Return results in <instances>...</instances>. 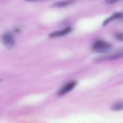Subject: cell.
Here are the masks:
<instances>
[{
  "label": "cell",
  "instance_id": "6da1fadb",
  "mask_svg": "<svg viewBox=\"0 0 123 123\" xmlns=\"http://www.w3.org/2000/svg\"><path fill=\"white\" fill-rule=\"evenodd\" d=\"M112 48L111 44L103 41L96 42L92 46L93 50L98 53H104L109 51Z\"/></svg>",
  "mask_w": 123,
  "mask_h": 123
},
{
  "label": "cell",
  "instance_id": "7a4b0ae2",
  "mask_svg": "<svg viewBox=\"0 0 123 123\" xmlns=\"http://www.w3.org/2000/svg\"><path fill=\"white\" fill-rule=\"evenodd\" d=\"M2 41L5 46L8 49H11L14 46L15 40L13 37L10 34H6L3 36Z\"/></svg>",
  "mask_w": 123,
  "mask_h": 123
},
{
  "label": "cell",
  "instance_id": "3957f363",
  "mask_svg": "<svg viewBox=\"0 0 123 123\" xmlns=\"http://www.w3.org/2000/svg\"><path fill=\"white\" fill-rule=\"evenodd\" d=\"M77 83V82L75 81H72L69 83L60 90L57 95L59 96H62L65 95L72 90L76 86Z\"/></svg>",
  "mask_w": 123,
  "mask_h": 123
},
{
  "label": "cell",
  "instance_id": "277c9868",
  "mask_svg": "<svg viewBox=\"0 0 123 123\" xmlns=\"http://www.w3.org/2000/svg\"><path fill=\"white\" fill-rule=\"evenodd\" d=\"M72 29L68 28L64 30L54 31L49 34V37L51 38H55L56 37L62 36L69 33L72 31Z\"/></svg>",
  "mask_w": 123,
  "mask_h": 123
},
{
  "label": "cell",
  "instance_id": "5b68a950",
  "mask_svg": "<svg viewBox=\"0 0 123 123\" xmlns=\"http://www.w3.org/2000/svg\"><path fill=\"white\" fill-rule=\"evenodd\" d=\"M74 0H68L55 3L51 6L53 8H60L70 5L74 3Z\"/></svg>",
  "mask_w": 123,
  "mask_h": 123
},
{
  "label": "cell",
  "instance_id": "8992f818",
  "mask_svg": "<svg viewBox=\"0 0 123 123\" xmlns=\"http://www.w3.org/2000/svg\"><path fill=\"white\" fill-rule=\"evenodd\" d=\"M122 16H123V14L122 13L117 12L114 13L111 16L104 20L103 23V25L105 26L113 20L117 18H121L122 17Z\"/></svg>",
  "mask_w": 123,
  "mask_h": 123
},
{
  "label": "cell",
  "instance_id": "52a82bcc",
  "mask_svg": "<svg viewBox=\"0 0 123 123\" xmlns=\"http://www.w3.org/2000/svg\"><path fill=\"white\" fill-rule=\"evenodd\" d=\"M123 103L122 102H118L114 104L111 107L112 111H121L123 109Z\"/></svg>",
  "mask_w": 123,
  "mask_h": 123
},
{
  "label": "cell",
  "instance_id": "ba28073f",
  "mask_svg": "<svg viewBox=\"0 0 123 123\" xmlns=\"http://www.w3.org/2000/svg\"><path fill=\"white\" fill-rule=\"evenodd\" d=\"M123 56V53L122 52H120V53H118L117 54H115L112 55L111 56H109L108 59H109L111 60H115L117 59H119L121 58Z\"/></svg>",
  "mask_w": 123,
  "mask_h": 123
},
{
  "label": "cell",
  "instance_id": "9c48e42d",
  "mask_svg": "<svg viewBox=\"0 0 123 123\" xmlns=\"http://www.w3.org/2000/svg\"><path fill=\"white\" fill-rule=\"evenodd\" d=\"M119 0H106V3L108 4H111L116 2Z\"/></svg>",
  "mask_w": 123,
  "mask_h": 123
},
{
  "label": "cell",
  "instance_id": "30bf717a",
  "mask_svg": "<svg viewBox=\"0 0 123 123\" xmlns=\"http://www.w3.org/2000/svg\"><path fill=\"white\" fill-rule=\"evenodd\" d=\"M116 38L119 41H123V34H117L116 36Z\"/></svg>",
  "mask_w": 123,
  "mask_h": 123
},
{
  "label": "cell",
  "instance_id": "8fae6325",
  "mask_svg": "<svg viewBox=\"0 0 123 123\" xmlns=\"http://www.w3.org/2000/svg\"><path fill=\"white\" fill-rule=\"evenodd\" d=\"M25 0L28 2H35L41 1V0Z\"/></svg>",
  "mask_w": 123,
  "mask_h": 123
},
{
  "label": "cell",
  "instance_id": "7c38bea8",
  "mask_svg": "<svg viewBox=\"0 0 123 123\" xmlns=\"http://www.w3.org/2000/svg\"><path fill=\"white\" fill-rule=\"evenodd\" d=\"M2 80V79H0V81H1Z\"/></svg>",
  "mask_w": 123,
  "mask_h": 123
}]
</instances>
